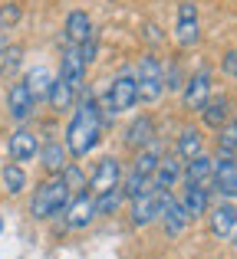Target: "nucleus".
I'll return each mask as SVG.
<instances>
[{"mask_svg": "<svg viewBox=\"0 0 237 259\" xmlns=\"http://www.w3.org/2000/svg\"><path fill=\"white\" fill-rule=\"evenodd\" d=\"M99 135H103V112H99V102L92 95H83L73 112L70 125H66V151L73 158H86L92 148L99 145Z\"/></svg>", "mask_w": 237, "mask_h": 259, "instance_id": "f257e3e1", "label": "nucleus"}, {"mask_svg": "<svg viewBox=\"0 0 237 259\" xmlns=\"http://www.w3.org/2000/svg\"><path fill=\"white\" fill-rule=\"evenodd\" d=\"M66 200H70L66 181L63 177H53V181H43L37 187V194H33V200H30V213L37 217V220H46V217L59 213V210L66 207Z\"/></svg>", "mask_w": 237, "mask_h": 259, "instance_id": "f03ea898", "label": "nucleus"}, {"mask_svg": "<svg viewBox=\"0 0 237 259\" xmlns=\"http://www.w3.org/2000/svg\"><path fill=\"white\" fill-rule=\"evenodd\" d=\"M135 89H139L142 102H158L165 92V69L155 56H142V63L135 66Z\"/></svg>", "mask_w": 237, "mask_h": 259, "instance_id": "7ed1b4c3", "label": "nucleus"}, {"mask_svg": "<svg viewBox=\"0 0 237 259\" xmlns=\"http://www.w3.org/2000/svg\"><path fill=\"white\" fill-rule=\"evenodd\" d=\"M135 102H139L135 76H132V72H119V76L109 82V99H106V112H109V115L128 112V108H135Z\"/></svg>", "mask_w": 237, "mask_h": 259, "instance_id": "20e7f679", "label": "nucleus"}, {"mask_svg": "<svg viewBox=\"0 0 237 259\" xmlns=\"http://www.w3.org/2000/svg\"><path fill=\"white\" fill-rule=\"evenodd\" d=\"M175 39H178L185 50H191L201 39V20H198V7L191 0H181L178 4V23H175Z\"/></svg>", "mask_w": 237, "mask_h": 259, "instance_id": "39448f33", "label": "nucleus"}, {"mask_svg": "<svg viewBox=\"0 0 237 259\" xmlns=\"http://www.w3.org/2000/svg\"><path fill=\"white\" fill-rule=\"evenodd\" d=\"M66 227L70 230H86L92 220H96V197H89L86 190H79L76 197L66 200Z\"/></svg>", "mask_w": 237, "mask_h": 259, "instance_id": "423d86ee", "label": "nucleus"}, {"mask_svg": "<svg viewBox=\"0 0 237 259\" xmlns=\"http://www.w3.org/2000/svg\"><path fill=\"white\" fill-rule=\"evenodd\" d=\"M211 181H214V190H218L224 200H237V161L234 158L218 154L214 171H211Z\"/></svg>", "mask_w": 237, "mask_h": 259, "instance_id": "0eeeda50", "label": "nucleus"}, {"mask_svg": "<svg viewBox=\"0 0 237 259\" xmlns=\"http://www.w3.org/2000/svg\"><path fill=\"white\" fill-rule=\"evenodd\" d=\"M165 194H168V190H148V194L135 197V200H132V223H135V227H148V223L158 220Z\"/></svg>", "mask_w": 237, "mask_h": 259, "instance_id": "6e6552de", "label": "nucleus"}, {"mask_svg": "<svg viewBox=\"0 0 237 259\" xmlns=\"http://www.w3.org/2000/svg\"><path fill=\"white\" fill-rule=\"evenodd\" d=\"M208 227H211V233L218 236V240H227L237 227V207L231 200H221L218 207L208 210Z\"/></svg>", "mask_w": 237, "mask_h": 259, "instance_id": "1a4fd4ad", "label": "nucleus"}, {"mask_svg": "<svg viewBox=\"0 0 237 259\" xmlns=\"http://www.w3.org/2000/svg\"><path fill=\"white\" fill-rule=\"evenodd\" d=\"M86 59H83V53H79V46H66V53H63V63H59V79H66L73 89H83L86 82Z\"/></svg>", "mask_w": 237, "mask_h": 259, "instance_id": "9d476101", "label": "nucleus"}, {"mask_svg": "<svg viewBox=\"0 0 237 259\" xmlns=\"http://www.w3.org/2000/svg\"><path fill=\"white\" fill-rule=\"evenodd\" d=\"M33 108H37V102H33L26 82H13L10 92H7V112H10V118L13 121H26L33 115Z\"/></svg>", "mask_w": 237, "mask_h": 259, "instance_id": "9b49d317", "label": "nucleus"}, {"mask_svg": "<svg viewBox=\"0 0 237 259\" xmlns=\"http://www.w3.org/2000/svg\"><path fill=\"white\" fill-rule=\"evenodd\" d=\"M178 203H181V210H185L188 220H198V217H205V213H208V203H211L208 184H188Z\"/></svg>", "mask_w": 237, "mask_h": 259, "instance_id": "f8f14e48", "label": "nucleus"}, {"mask_svg": "<svg viewBox=\"0 0 237 259\" xmlns=\"http://www.w3.org/2000/svg\"><path fill=\"white\" fill-rule=\"evenodd\" d=\"M119 184H122V164H119L116 158H103L96 164V171H92V177H89L92 194H103V190L119 187Z\"/></svg>", "mask_w": 237, "mask_h": 259, "instance_id": "ddd939ff", "label": "nucleus"}, {"mask_svg": "<svg viewBox=\"0 0 237 259\" xmlns=\"http://www.w3.org/2000/svg\"><path fill=\"white\" fill-rule=\"evenodd\" d=\"M181 181V161L175 154H161V161L152 171V190H172Z\"/></svg>", "mask_w": 237, "mask_h": 259, "instance_id": "4468645a", "label": "nucleus"}, {"mask_svg": "<svg viewBox=\"0 0 237 259\" xmlns=\"http://www.w3.org/2000/svg\"><path fill=\"white\" fill-rule=\"evenodd\" d=\"M208 99H211V72L201 69V72H194V76L185 82V105L201 112V105H205Z\"/></svg>", "mask_w": 237, "mask_h": 259, "instance_id": "2eb2a0df", "label": "nucleus"}, {"mask_svg": "<svg viewBox=\"0 0 237 259\" xmlns=\"http://www.w3.org/2000/svg\"><path fill=\"white\" fill-rule=\"evenodd\" d=\"M92 39V20L86 10H73L66 17V46H83Z\"/></svg>", "mask_w": 237, "mask_h": 259, "instance_id": "dca6fc26", "label": "nucleus"}, {"mask_svg": "<svg viewBox=\"0 0 237 259\" xmlns=\"http://www.w3.org/2000/svg\"><path fill=\"white\" fill-rule=\"evenodd\" d=\"M37 154H40L37 135H33L30 128H17V132L10 135V158L17 161V164H23V161H33Z\"/></svg>", "mask_w": 237, "mask_h": 259, "instance_id": "f3484780", "label": "nucleus"}, {"mask_svg": "<svg viewBox=\"0 0 237 259\" xmlns=\"http://www.w3.org/2000/svg\"><path fill=\"white\" fill-rule=\"evenodd\" d=\"M161 223H165V233L168 236H178L181 230L188 227V217H185V210H181V203L178 200H172V194H165V200H161Z\"/></svg>", "mask_w": 237, "mask_h": 259, "instance_id": "a211bd4d", "label": "nucleus"}, {"mask_svg": "<svg viewBox=\"0 0 237 259\" xmlns=\"http://www.w3.org/2000/svg\"><path fill=\"white\" fill-rule=\"evenodd\" d=\"M227 115H231V102H227V95H214V99H208L205 105H201V118H205L208 128H221L227 121Z\"/></svg>", "mask_w": 237, "mask_h": 259, "instance_id": "6ab92c4d", "label": "nucleus"}, {"mask_svg": "<svg viewBox=\"0 0 237 259\" xmlns=\"http://www.w3.org/2000/svg\"><path fill=\"white\" fill-rule=\"evenodd\" d=\"M211 171H214V161L208 154H194L188 158V164L181 167V174L188 177V184H211Z\"/></svg>", "mask_w": 237, "mask_h": 259, "instance_id": "aec40b11", "label": "nucleus"}, {"mask_svg": "<svg viewBox=\"0 0 237 259\" xmlns=\"http://www.w3.org/2000/svg\"><path fill=\"white\" fill-rule=\"evenodd\" d=\"M152 138H155V121L148 118V115L135 118L132 125H128V132H125V145H128V148H135V151H139L142 145H148Z\"/></svg>", "mask_w": 237, "mask_h": 259, "instance_id": "412c9836", "label": "nucleus"}, {"mask_svg": "<svg viewBox=\"0 0 237 259\" xmlns=\"http://www.w3.org/2000/svg\"><path fill=\"white\" fill-rule=\"evenodd\" d=\"M161 161V141L158 138H152L148 145H142L139 148V154H135V167L132 171H139V174H145V177H152L155 171V164Z\"/></svg>", "mask_w": 237, "mask_h": 259, "instance_id": "4be33fe9", "label": "nucleus"}, {"mask_svg": "<svg viewBox=\"0 0 237 259\" xmlns=\"http://www.w3.org/2000/svg\"><path fill=\"white\" fill-rule=\"evenodd\" d=\"M40 161H43V167L50 174H63V167L70 164V151H66L59 141H50V145L40 151Z\"/></svg>", "mask_w": 237, "mask_h": 259, "instance_id": "5701e85b", "label": "nucleus"}, {"mask_svg": "<svg viewBox=\"0 0 237 259\" xmlns=\"http://www.w3.org/2000/svg\"><path fill=\"white\" fill-rule=\"evenodd\" d=\"M50 85H53V72L46 69V66H37V69H30V76H26V89H30L33 102L46 99V95H50Z\"/></svg>", "mask_w": 237, "mask_h": 259, "instance_id": "b1692460", "label": "nucleus"}, {"mask_svg": "<svg viewBox=\"0 0 237 259\" xmlns=\"http://www.w3.org/2000/svg\"><path fill=\"white\" fill-rule=\"evenodd\" d=\"M50 105H53V112H66V108L73 105V99H76V89H73L66 79H53V85H50Z\"/></svg>", "mask_w": 237, "mask_h": 259, "instance_id": "393cba45", "label": "nucleus"}, {"mask_svg": "<svg viewBox=\"0 0 237 259\" xmlns=\"http://www.w3.org/2000/svg\"><path fill=\"white\" fill-rule=\"evenodd\" d=\"M0 181H4L7 194H23V190H26V174H23V167H20L17 161L0 167Z\"/></svg>", "mask_w": 237, "mask_h": 259, "instance_id": "a878e982", "label": "nucleus"}, {"mask_svg": "<svg viewBox=\"0 0 237 259\" xmlns=\"http://www.w3.org/2000/svg\"><path fill=\"white\" fill-rule=\"evenodd\" d=\"M194 154H201V132L198 128H181L178 135V158H194Z\"/></svg>", "mask_w": 237, "mask_h": 259, "instance_id": "bb28decb", "label": "nucleus"}, {"mask_svg": "<svg viewBox=\"0 0 237 259\" xmlns=\"http://www.w3.org/2000/svg\"><path fill=\"white\" fill-rule=\"evenodd\" d=\"M122 187V197H142V194H148L152 190V177H145V174H139V171H128L125 177V184H119Z\"/></svg>", "mask_w": 237, "mask_h": 259, "instance_id": "cd10ccee", "label": "nucleus"}, {"mask_svg": "<svg viewBox=\"0 0 237 259\" xmlns=\"http://www.w3.org/2000/svg\"><path fill=\"white\" fill-rule=\"evenodd\" d=\"M218 132H221L218 135V154L234 158V154H237V121H224Z\"/></svg>", "mask_w": 237, "mask_h": 259, "instance_id": "c85d7f7f", "label": "nucleus"}, {"mask_svg": "<svg viewBox=\"0 0 237 259\" xmlns=\"http://www.w3.org/2000/svg\"><path fill=\"white\" fill-rule=\"evenodd\" d=\"M122 203V187H109L103 194H96V217H112Z\"/></svg>", "mask_w": 237, "mask_h": 259, "instance_id": "c756f323", "label": "nucleus"}, {"mask_svg": "<svg viewBox=\"0 0 237 259\" xmlns=\"http://www.w3.org/2000/svg\"><path fill=\"white\" fill-rule=\"evenodd\" d=\"M4 76H17V69H20V59H23V50L20 46H10V50H4Z\"/></svg>", "mask_w": 237, "mask_h": 259, "instance_id": "7c9ffc66", "label": "nucleus"}, {"mask_svg": "<svg viewBox=\"0 0 237 259\" xmlns=\"http://www.w3.org/2000/svg\"><path fill=\"white\" fill-rule=\"evenodd\" d=\"M63 181H66V187H70V190H83L86 187V177H83V171H79L76 164H66L63 167Z\"/></svg>", "mask_w": 237, "mask_h": 259, "instance_id": "2f4dec72", "label": "nucleus"}, {"mask_svg": "<svg viewBox=\"0 0 237 259\" xmlns=\"http://www.w3.org/2000/svg\"><path fill=\"white\" fill-rule=\"evenodd\" d=\"M20 20V7L17 4H7L4 10H0V26H7V23H17Z\"/></svg>", "mask_w": 237, "mask_h": 259, "instance_id": "473e14b6", "label": "nucleus"}, {"mask_svg": "<svg viewBox=\"0 0 237 259\" xmlns=\"http://www.w3.org/2000/svg\"><path fill=\"white\" fill-rule=\"evenodd\" d=\"M224 72H227V76H237V50H231L224 56Z\"/></svg>", "mask_w": 237, "mask_h": 259, "instance_id": "72a5a7b5", "label": "nucleus"}, {"mask_svg": "<svg viewBox=\"0 0 237 259\" xmlns=\"http://www.w3.org/2000/svg\"><path fill=\"white\" fill-rule=\"evenodd\" d=\"M4 50H7V46H4V36H0V56H4Z\"/></svg>", "mask_w": 237, "mask_h": 259, "instance_id": "f704fd0d", "label": "nucleus"}, {"mask_svg": "<svg viewBox=\"0 0 237 259\" xmlns=\"http://www.w3.org/2000/svg\"><path fill=\"white\" fill-rule=\"evenodd\" d=\"M0 227H4V223H0Z\"/></svg>", "mask_w": 237, "mask_h": 259, "instance_id": "c9c22d12", "label": "nucleus"}, {"mask_svg": "<svg viewBox=\"0 0 237 259\" xmlns=\"http://www.w3.org/2000/svg\"><path fill=\"white\" fill-rule=\"evenodd\" d=\"M234 79H237V76H234Z\"/></svg>", "mask_w": 237, "mask_h": 259, "instance_id": "e433bc0d", "label": "nucleus"}]
</instances>
